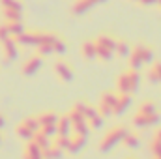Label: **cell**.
<instances>
[{"label":"cell","mask_w":161,"mask_h":159,"mask_svg":"<svg viewBox=\"0 0 161 159\" xmlns=\"http://www.w3.org/2000/svg\"><path fill=\"white\" fill-rule=\"evenodd\" d=\"M127 60H129V68L139 71L144 64H152L154 62V51L150 47H146V45H135L131 49Z\"/></svg>","instance_id":"6da1fadb"},{"label":"cell","mask_w":161,"mask_h":159,"mask_svg":"<svg viewBox=\"0 0 161 159\" xmlns=\"http://www.w3.org/2000/svg\"><path fill=\"white\" fill-rule=\"evenodd\" d=\"M139 82H141V73L137 71V69H125L124 73H120V77L116 80V88H118V94H133L135 90H137V86H139Z\"/></svg>","instance_id":"7a4b0ae2"},{"label":"cell","mask_w":161,"mask_h":159,"mask_svg":"<svg viewBox=\"0 0 161 159\" xmlns=\"http://www.w3.org/2000/svg\"><path fill=\"white\" fill-rule=\"evenodd\" d=\"M125 135H127V129H125L124 125H116V127H113L111 131L105 133V137H103V140H101V144H99V150H101L103 154L111 152L113 148H116V146L120 144L122 139H124Z\"/></svg>","instance_id":"3957f363"},{"label":"cell","mask_w":161,"mask_h":159,"mask_svg":"<svg viewBox=\"0 0 161 159\" xmlns=\"http://www.w3.org/2000/svg\"><path fill=\"white\" fill-rule=\"evenodd\" d=\"M116 94H113V92H105L103 96H101V99H99V105H97V114L99 116H103V118H107V116H113V107H114V103H116Z\"/></svg>","instance_id":"277c9868"},{"label":"cell","mask_w":161,"mask_h":159,"mask_svg":"<svg viewBox=\"0 0 161 159\" xmlns=\"http://www.w3.org/2000/svg\"><path fill=\"white\" fill-rule=\"evenodd\" d=\"M0 51H2L4 64H11L13 60H17V54H19V45L15 43V40H13V38H8V40L0 41Z\"/></svg>","instance_id":"5b68a950"},{"label":"cell","mask_w":161,"mask_h":159,"mask_svg":"<svg viewBox=\"0 0 161 159\" xmlns=\"http://www.w3.org/2000/svg\"><path fill=\"white\" fill-rule=\"evenodd\" d=\"M107 0H75L73 2V6H71V13L73 15H84V13H88L92 8H96V6H99V4H105Z\"/></svg>","instance_id":"8992f818"},{"label":"cell","mask_w":161,"mask_h":159,"mask_svg":"<svg viewBox=\"0 0 161 159\" xmlns=\"http://www.w3.org/2000/svg\"><path fill=\"white\" fill-rule=\"evenodd\" d=\"M159 122H161V118H159L158 112H156V114H141V112H137V114L133 116V125L139 127V129L156 125V123H159Z\"/></svg>","instance_id":"52a82bcc"},{"label":"cell","mask_w":161,"mask_h":159,"mask_svg":"<svg viewBox=\"0 0 161 159\" xmlns=\"http://www.w3.org/2000/svg\"><path fill=\"white\" fill-rule=\"evenodd\" d=\"M41 66H43V58L41 56H30L25 64H23V75L25 77H32V75H36L38 71L41 69Z\"/></svg>","instance_id":"ba28073f"},{"label":"cell","mask_w":161,"mask_h":159,"mask_svg":"<svg viewBox=\"0 0 161 159\" xmlns=\"http://www.w3.org/2000/svg\"><path fill=\"white\" fill-rule=\"evenodd\" d=\"M54 75L62 80V82H69V80L73 79V69H71V66L66 64L64 60H58V62L54 64Z\"/></svg>","instance_id":"9c48e42d"},{"label":"cell","mask_w":161,"mask_h":159,"mask_svg":"<svg viewBox=\"0 0 161 159\" xmlns=\"http://www.w3.org/2000/svg\"><path fill=\"white\" fill-rule=\"evenodd\" d=\"M86 139L84 135H79V133H71L69 135V146H68V154H79L80 150L86 146Z\"/></svg>","instance_id":"30bf717a"},{"label":"cell","mask_w":161,"mask_h":159,"mask_svg":"<svg viewBox=\"0 0 161 159\" xmlns=\"http://www.w3.org/2000/svg\"><path fill=\"white\" fill-rule=\"evenodd\" d=\"M131 105V96L129 94H118L116 97V103L113 107V116H122Z\"/></svg>","instance_id":"8fae6325"},{"label":"cell","mask_w":161,"mask_h":159,"mask_svg":"<svg viewBox=\"0 0 161 159\" xmlns=\"http://www.w3.org/2000/svg\"><path fill=\"white\" fill-rule=\"evenodd\" d=\"M73 131H71V122L68 116H62L56 122V135H62V137H69Z\"/></svg>","instance_id":"7c38bea8"},{"label":"cell","mask_w":161,"mask_h":159,"mask_svg":"<svg viewBox=\"0 0 161 159\" xmlns=\"http://www.w3.org/2000/svg\"><path fill=\"white\" fill-rule=\"evenodd\" d=\"M94 43L97 45V47H103V49H109L111 52H114V49H116V40L114 38H111V36H107V34H101V36H97Z\"/></svg>","instance_id":"4fadbf2b"},{"label":"cell","mask_w":161,"mask_h":159,"mask_svg":"<svg viewBox=\"0 0 161 159\" xmlns=\"http://www.w3.org/2000/svg\"><path fill=\"white\" fill-rule=\"evenodd\" d=\"M25 159H43L41 148L34 142V140H28V144H26V148H25Z\"/></svg>","instance_id":"5bb4252c"},{"label":"cell","mask_w":161,"mask_h":159,"mask_svg":"<svg viewBox=\"0 0 161 159\" xmlns=\"http://www.w3.org/2000/svg\"><path fill=\"white\" fill-rule=\"evenodd\" d=\"M49 45H51V49H53V54L62 56V54H66V52H68V45L60 40L56 34L53 36V40H51V43H49Z\"/></svg>","instance_id":"9a60e30c"},{"label":"cell","mask_w":161,"mask_h":159,"mask_svg":"<svg viewBox=\"0 0 161 159\" xmlns=\"http://www.w3.org/2000/svg\"><path fill=\"white\" fill-rule=\"evenodd\" d=\"M80 54H82L86 60H94V58H96V43L92 40L84 41V43L80 45Z\"/></svg>","instance_id":"2e32d148"},{"label":"cell","mask_w":161,"mask_h":159,"mask_svg":"<svg viewBox=\"0 0 161 159\" xmlns=\"http://www.w3.org/2000/svg\"><path fill=\"white\" fill-rule=\"evenodd\" d=\"M36 118H38L40 127H43V125H54V123L58 122V116H56L54 112H51V111H45V112H41L40 116H36Z\"/></svg>","instance_id":"e0dca14e"},{"label":"cell","mask_w":161,"mask_h":159,"mask_svg":"<svg viewBox=\"0 0 161 159\" xmlns=\"http://www.w3.org/2000/svg\"><path fill=\"white\" fill-rule=\"evenodd\" d=\"M62 154H64V152H62L60 148H56L54 144H53V146L49 144L45 150H41V156H43V159H62Z\"/></svg>","instance_id":"ac0fdd59"},{"label":"cell","mask_w":161,"mask_h":159,"mask_svg":"<svg viewBox=\"0 0 161 159\" xmlns=\"http://www.w3.org/2000/svg\"><path fill=\"white\" fill-rule=\"evenodd\" d=\"M2 17H4V23H17V21H23V11L2 9Z\"/></svg>","instance_id":"d6986e66"},{"label":"cell","mask_w":161,"mask_h":159,"mask_svg":"<svg viewBox=\"0 0 161 159\" xmlns=\"http://www.w3.org/2000/svg\"><path fill=\"white\" fill-rule=\"evenodd\" d=\"M15 135H17L19 139H23V140H26V142H28V140H32V137H34V133H32V131L23 123V122L15 125Z\"/></svg>","instance_id":"ffe728a7"},{"label":"cell","mask_w":161,"mask_h":159,"mask_svg":"<svg viewBox=\"0 0 161 159\" xmlns=\"http://www.w3.org/2000/svg\"><path fill=\"white\" fill-rule=\"evenodd\" d=\"M148 80H150L152 84L161 82V62L152 64V68H150V71H148Z\"/></svg>","instance_id":"44dd1931"},{"label":"cell","mask_w":161,"mask_h":159,"mask_svg":"<svg viewBox=\"0 0 161 159\" xmlns=\"http://www.w3.org/2000/svg\"><path fill=\"white\" fill-rule=\"evenodd\" d=\"M6 26H8V32H9V36H11V38L21 36L23 32H26V28H25L23 21H17V23H6Z\"/></svg>","instance_id":"7402d4cb"},{"label":"cell","mask_w":161,"mask_h":159,"mask_svg":"<svg viewBox=\"0 0 161 159\" xmlns=\"http://www.w3.org/2000/svg\"><path fill=\"white\" fill-rule=\"evenodd\" d=\"M122 142H124V146L129 148V150H135V148H139V144H141L139 137H137L135 133H129V131H127V135L122 139Z\"/></svg>","instance_id":"603a6c76"},{"label":"cell","mask_w":161,"mask_h":159,"mask_svg":"<svg viewBox=\"0 0 161 159\" xmlns=\"http://www.w3.org/2000/svg\"><path fill=\"white\" fill-rule=\"evenodd\" d=\"M17 45H23V47H34V41H32V32H23L21 36H15L13 38Z\"/></svg>","instance_id":"cb8c5ba5"},{"label":"cell","mask_w":161,"mask_h":159,"mask_svg":"<svg viewBox=\"0 0 161 159\" xmlns=\"http://www.w3.org/2000/svg\"><path fill=\"white\" fill-rule=\"evenodd\" d=\"M0 8H2V9L23 11V2H21V0H0Z\"/></svg>","instance_id":"d4e9b609"},{"label":"cell","mask_w":161,"mask_h":159,"mask_svg":"<svg viewBox=\"0 0 161 159\" xmlns=\"http://www.w3.org/2000/svg\"><path fill=\"white\" fill-rule=\"evenodd\" d=\"M114 52H116L120 58H127L129 52H131V47H129L125 41H116V49H114Z\"/></svg>","instance_id":"484cf974"},{"label":"cell","mask_w":161,"mask_h":159,"mask_svg":"<svg viewBox=\"0 0 161 159\" xmlns=\"http://www.w3.org/2000/svg\"><path fill=\"white\" fill-rule=\"evenodd\" d=\"M139 112H141V114H156V112H158V107H156L154 101H144V103H141Z\"/></svg>","instance_id":"4316f807"},{"label":"cell","mask_w":161,"mask_h":159,"mask_svg":"<svg viewBox=\"0 0 161 159\" xmlns=\"http://www.w3.org/2000/svg\"><path fill=\"white\" fill-rule=\"evenodd\" d=\"M53 139H54V142H53V144H54L56 148H60L62 152H64V150H68V146H69V137H62V135H54Z\"/></svg>","instance_id":"83f0119b"},{"label":"cell","mask_w":161,"mask_h":159,"mask_svg":"<svg viewBox=\"0 0 161 159\" xmlns=\"http://www.w3.org/2000/svg\"><path fill=\"white\" fill-rule=\"evenodd\" d=\"M86 123H88L90 129H101V125H103V116H99V114L96 112L94 116H90V118L86 120Z\"/></svg>","instance_id":"f1b7e54d"},{"label":"cell","mask_w":161,"mask_h":159,"mask_svg":"<svg viewBox=\"0 0 161 159\" xmlns=\"http://www.w3.org/2000/svg\"><path fill=\"white\" fill-rule=\"evenodd\" d=\"M32 140H34V142H36V144L40 146L41 150H45V148H47V146L51 144V142H49V139H47V137H45L43 133H40V131H36V133H34Z\"/></svg>","instance_id":"f546056e"},{"label":"cell","mask_w":161,"mask_h":159,"mask_svg":"<svg viewBox=\"0 0 161 159\" xmlns=\"http://www.w3.org/2000/svg\"><path fill=\"white\" fill-rule=\"evenodd\" d=\"M96 58H99V60H103V62H109V60L113 58V52H111L109 49H103V47H97V45H96Z\"/></svg>","instance_id":"4dcf8cb0"},{"label":"cell","mask_w":161,"mask_h":159,"mask_svg":"<svg viewBox=\"0 0 161 159\" xmlns=\"http://www.w3.org/2000/svg\"><path fill=\"white\" fill-rule=\"evenodd\" d=\"M36 52H38V56L45 58V56H51L53 54V49H51L49 43H40V45H36Z\"/></svg>","instance_id":"1f68e13d"},{"label":"cell","mask_w":161,"mask_h":159,"mask_svg":"<svg viewBox=\"0 0 161 159\" xmlns=\"http://www.w3.org/2000/svg\"><path fill=\"white\" fill-rule=\"evenodd\" d=\"M23 123L32 131V133H36V131H40V123H38V118H26L23 120Z\"/></svg>","instance_id":"d6a6232c"},{"label":"cell","mask_w":161,"mask_h":159,"mask_svg":"<svg viewBox=\"0 0 161 159\" xmlns=\"http://www.w3.org/2000/svg\"><path fill=\"white\" fill-rule=\"evenodd\" d=\"M40 133H43L47 139L54 137V135H56V123H54V125H43V127H40Z\"/></svg>","instance_id":"836d02e7"},{"label":"cell","mask_w":161,"mask_h":159,"mask_svg":"<svg viewBox=\"0 0 161 159\" xmlns=\"http://www.w3.org/2000/svg\"><path fill=\"white\" fill-rule=\"evenodd\" d=\"M150 150H152V154H154V157H156V159H161V142H159V140H156V139H152V144H150Z\"/></svg>","instance_id":"e575fe53"},{"label":"cell","mask_w":161,"mask_h":159,"mask_svg":"<svg viewBox=\"0 0 161 159\" xmlns=\"http://www.w3.org/2000/svg\"><path fill=\"white\" fill-rule=\"evenodd\" d=\"M73 109H75L77 112H80L82 116H86V112H88V109H90V105H88V103H84V101H77V103L73 105Z\"/></svg>","instance_id":"d590c367"},{"label":"cell","mask_w":161,"mask_h":159,"mask_svg":"<svg viewBox=\"0 0 161 159\" xmlns=\"http://www.w3.org/2000/svg\"><path fill=\"white\" fill-rule=\"evenodd\" d=\"M8 38H11V36H9V32H8V26H6V23H2V25H0V41L8 40Z\"/></svg>","instance_id":"8d00e7d4"},{"label":"cell","mask_w":161,"mask_h":159,"mask_svg":"<svg viewBox=\"0 0 161 159\" xmlns=\"http://www.w3.org/2000/svg\"><path fill=\"white\" fill-rule=\"evenodd\" d=\"M156 2H158V0H137V4H141V6H144V8L156 6Z\"/></svg>","instance_id":"74e56055"},{"label":"cell","mask_w":161,"mask_h":159,"mask_svg":"<svg viewBox=\"0 0 161 159\" xmlns=\"http://www.w3.org/2000/svg\"><path fill=\"white\" fill-rule=\"evenodd\" d=\"M4 125H6V116H4V114L0 112V129H2Z\"/></svg>","instance_id":"f35d334b"},{"label":"cell","mask_w":161,"mask_h":159,"mask_svg":"<svg viewBox=\"0 0 161 159\" xmlns=\"http://www.w3.org/2000/svg\"><path fill=\"white\" fill-rule=\"evenodd\" d=\"M154 139H156V140H159V142H161V129H158V131L154 133Z\"/></svg>","instance_id":"ab89813d"},{"label":"cell","mask_w":161,"mask_h":159,"mask_svg":"<svg viewBox=\"0 0 161 159\" xmlns=\"http://www.w3.org/2000/svg\"><path fill=\"white\" fill-rule=\"evenodd\" d=\"M156 6H159V8H161V0H158V2H156Z\"/></svg>","instance_id":"60d3db41"},{"label":"cell","mask_w":161,"mask_h":159,"mask_svg":"<svg viewBox=\"0 0 161 159\" xmlns=\"http://www.w3.org/2000/svg\"><path fill=\"white\" fill-rule=\"evenodd\" d=\"M0 142H2V135H0Z\"/></svg>","instance_id":"b9f144b4"},{"label":"cell","mask_w":161,"mask_h":159,"mask_svg":"<svg viewBox=\"0 0 161 159\" xmlns=\"http://www.w3.org/2000/svg\"><path fill=\"white\" fill-rule=\"evenodd\" d=\"M131 2H137V0H131Z\"/></svg>","instance_id":"7bdbcfd3"},{"label":"cell","mask_w":161,"mask_h":159,"mask_svg":"<svg viewBox=\"0 0 161 159\" xmlns=\"http://www.w3.org/2000/svg\"><path fill=\"white\" fill-rule=\"evenodd\" d=\"M154 159H156V157H154Z\"/></svg>","instance_id":"ee69618b"}]
</instances>
